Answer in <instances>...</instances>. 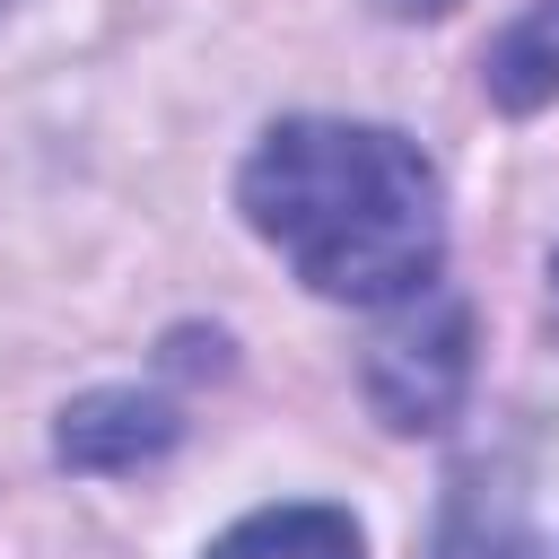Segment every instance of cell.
Instances as JSON below:
<instances>
[{
  "instance_id": "cell-1",
  "label": "cell",
  "mask_w": 559,
  "mask_h": 559,
  "mask_svg": "<svg viewBox=\"0 0 559 559\" xmlns=\"http://www.w3.org/2000/svg\"><path fill=\"white\" fill-rule=\"evenodd\" d=\"M236 201H245L253 236L280 245L314 297L402 306V297L437 288V262H445L437 166L419 157V140H402L384 122L297 114V122L262 131Z\"/></svg>"
},
{
  "instance_id": "cell-2",
  "label": "cell",
  "mask_w": 559,
  "mask_h": 559,
  "mask_svg": "<svg viewBox=\"0 0 559 559\" xmlns=\"http://www.w3.org/2000/svg\"><path fill=\"white\" fill-rule=\"evenodd\" d=\"M463 384H472V314H463V297L419 288V314L393 323L367 358V402L393 428H445Z\"/></svg>"
},
{
  "instance_id": "cell-3",
  "label": "cell",
  "mask_w": 559,
  "mask_h": 559,
  "mask_svg": "<svg viewBox=\"0 0 559 559\" xmlns=\"http://www.w3.org/2000/svg\"><path fill=\"white\" fill-rule=\"evenodd\" d=\"M175 437H183L175 402H157V393H140V384H105V393H79V402L61 411L52 454H61L70 472H140V463L175 454Z\"/></svg>"
},
{
  "instance_id": "cell-4",
  "label": "cell",
  "mask_w": 559,
  "mask_h": 559,
  "mask_svg": "<svg viewBox=\"0 0 559 559\" xmlns=\"http://www.w3.org/2000/svg\"><path fill=\"white\" fill-rule=\"evenodd\" d=\"M480 79H489V96H498L507 114L550 105V96H559V0H533V9L489 44Z\"/></svg>"
},
{
  "instance_id": "cell-5",
  "label": "cell",
  "mask_w": 559,
  "mask_h": 559,
  "mask_svg": "<svg viewBox=\"0 0 559 559\" xmlns=\"http://www.w3.org/2000/svg\"><path fill=\"white\" fill-rule=\"evenodd\" d=\"M210 559H358V524L341 507H262L218 533Z\"/></svg>"
},
{
  "instance_id": "cell-6",
  "label": "cell",
  "mask_w": 559,
  "mask_h": 559,
  "mask_svg": "<svg viewBox=\"0 0 559 559\" xmlns=\"http://www.w3.org/2000/svg\"><path fill=\"white\" fill-rule=\"evenodd\" d=\"M445 559H507V533H489V524L454 515V533H445Z\"/></svg>"
},
{
  "instance_id": "cell-7",
  "label": "cell",
  "mask_w": 559,
  "mask_h": 559,
  "mask_svg": "<svg viewBox=\"0 0 559 559\" xmlns=\"http://www.w3.org/2000/svg\"><path fill=\"white\" fill-rule=\"evenodd\" d=\"M384 9H393V17H445L454 0H384Z\"/></svg>"
},
{
  "instance_id": "cell-8",
  "label": "cell",
  "mask_w": 559,
  "mask_h": 559,
  "mask_svg": "<svg viewBox=\"0 0 559 559\" xmlns=\"http://www.w3.org/2000/svg\"><path fill=\"white\" fill-rule=\"evenodd\" d=\"M550 314H559V253H550Z\"/></svg>"
}]
</instances>
